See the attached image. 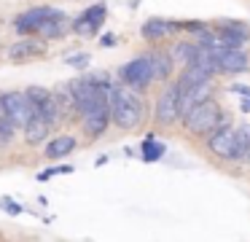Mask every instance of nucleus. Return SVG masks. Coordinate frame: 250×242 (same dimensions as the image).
<instances>
[{"mask_svg": "<svg viewBox=\"0 0 250 242\" xmlns=\"http://www.w3.org/2000/svg\"><path fill=\"white\" fill-rule=\"evenodd\" d=\"M108 108H110V121L119 129L129 132L137 129L143 121V100L137 97V91L126 89L124 84H116L108 89Z\"/></svg>", "mask_w": 250, "mask_h": 242, "instance_id": "nucleus-1", "label": "nucleus"}, {"mask_svg": "<svg viewBox=\"0 0 250 242\" xmlns=\"http://www.w3.org/2000/svg\"><path fill=\"white\" fill-rule=\"evenodd\" d=\"M183 124L191 134H199V137H210L215 129L223 127V110L215 100H207L202 105H196L194 110H188L183 116Z\"/></svg>", "mask_w": 250, "mask_h": 242, "instance_id": "nucleus-2", "label": "nucleus"}, {"mask_svg": "<svg viewBox=\"0 0 250 242\" xmlns=\"http://www.w3.org/2000/svg\"><path fill=\"white\" fill-rule=\"evenodd\" d=\"M0 108H3V116L8 121H14L17 127H27V121L38 113L24 91H6V94H0Z\"/></svg>", "mask_w": 250, "mask_h": 242, "instance_id": "nucleus-3", "label": "nucleus"}, {"mask_svg": "<svg viewBox=\"0 0 250 242\" xmlns=\"http://www.w3.org/2000/svg\"><path fill=\"white\" fill-rule=\"evenodd\" d=\"M119 78H121V84H124L126 89H132V91L146 89V86L153 81V73H151V62H148V57L143 54V57L126 62L124 67L119 70Z\"/></svg>", "mask_w": 250, "mask_h": 242, "instance_id": "nucleus-4", "label": "nucleus"}, {"mask_svg": "<svg viewBox=\"0 0 250 242\" xmlns=\"http://www.w3.org/2000/svg\"><path fill=\"white\" fill-rule=\"evenodd\" d=\"M180 118V97H178V84H169L156 100V121L169 127Z\"/></svg>", "mask_w": 250, "mask_h": 242, "instance_id": "nucleus-5", "label": "nucleus"}, {"mask_svg": "<svg viewBox=\"0 0 250 242\" xmlns=\"http://www.w3.org/2000/svg\"><path fill=\"white\" fill-rule=\"evenodd\" d=\"M60 14V8H51V5H38V8H30L24 11V14L17 16V32L19 35H35L38 32V27L43 24V22L54 19V16Z\"/></svg>", "mask_w": 250, "mask_h": 242, "instance_id": "nucleus-6", "label": "nucleus"}, {"mask_svg": "<svg viewBox=\"0 0 250 242\" xmlns=\"http://www.w3.org/2000/svg\"><path fill=\"white\" fill-rule=\"evenodd\" d=\"M83 132L89 134V137H100V134L108 129V124H110V108H108V97L105 100H100L97 105H92L86 113H83Z\"/></svg>", "mask_w": 250, "mask_h": 242, "instance_id": "nucleus-7", "label": "nucleus"}, {"mask_svg": "<svg viewBox=\"0 0 250 242\" xmlns=\"http://www.w3.org/2000/svg\"><path fill=\"white\" fill-rule=\"evenodd\" d=\"M178 97H180V116H186V113L194 110L196 105L212 100V81H202V84L186 86V89L178 86Z\"/></svg>", "mask_w": 250, "mask_h": 242, "instance_id": "nucleus-8", "label": "nucleus"}, {"mask_svg": "<svg viewBox=\"0 0 250 242\" xmlns=\"http://www.w3.org/2000/svg\"><path fill=\"white\" fill-rule=\"evenodd\" d=\"M207 148L218 156V159H237V137H234L231 127H221L207 137Z\"/></svg>", "mask_w": 250, "mask_h": 242, "instance_id": "nucleus-9", "label": "nucleus"}, {"mask_svg": "<svg viewBox=\"0 0 250 242\" xmlns=\"http://www.w3.org/2000/svg\"><path fill=\"white\" fill-rule=\"evenodd\" d=\"M212 57H215L218 73H245V70H250V57L242 48H223Z\"/></svg>", "mask_w": 250, "mask_h": 242, "instance_id": "nucleus-10", "label": "nucleus"}, {"mask_svg": "<svg viewBox=\"0 0 250 242\" xmlns=\"http://www.w3.org/2000/svg\"><path fill=\"white\" fill-rule=\"evenodd\" d=\"M215 35L223 48H242L250 41V30L239 22H223V30L215 32Z\"/></svg>", "mask_w": 250, "mask_h": 242, "instance_id": "nucleus-11", "label": "nucleus"}, {"mask_svg": "<svg viewBox=\"0 0 250 242\" xmlns=\"http://www.w3.org/2000/svg\"><path fill=\"white\" fill-rule=\"evenodd\" d=\"M105 5H92L89 11H83V16L81 19H76L73 22V30H76V35H81V38H89V35H94V32L100 30V24L105 22Z\"/></svg>", "mask_w": 250, "mask_h": 242, "instance_id": "nucleus-12", "label": "nucleus"}, {"mask_svg": "<svg viewBox=\"0 0 250 242\" xmlns=\"http://www.w3.org/2000/svg\"><path fill=\"white\" fill-rule=\"evenodd\" d=\"M67 27H70V22H67V16L60 11L54 19L43 22V24L38 27V32H35V35H38L41 41H57V38L67 35Z\"/></svg>", "mask_w": 250, "mask_h": 242, "instance_id": "nucleus-13", "label": "nucleus"}, {"mask_svg": "<svg viewBox=\"0 0 250 242\" xmlns=\"http://www.w3.org/2000/svg\"><path fill=\"white\" fill-rule=\"evenodd\" d=\"M46 54V43L43 41H19V43H14L11 48H8V57L11 59H35V57H43Z\"/></svg>", "mask_w": 250, "mask_h": 242, "instance_id": "nucleus-14", "label": "nucleus"}, {"mask_svg": "<svg viewBox=\"0 0 250 242\" xmlns=\"http://www.w3.org/2000/svg\"><path fill=\"white\" fill-rule=\"evenodd\" d=\"M49 132H51V127L46 124V118L41 116V113H35V116L27 121V127H24V140H27L30 145L46 143V137H49Z\"/></svg>", "mask_w": 250, "mask_h": 242, "instance_id": "nucleus-15", "label": "nucleus"}, {"mask_svg": "<svg viewBox=\"0 0 250 242\" xmlns=\"http://www.w3.org/2000/svg\"><path fill=\"white\" fill-rule=\"evenodd\" d=\"M148 62H151V73H153V81H167L169 73H172V57L164 51H151L146 54Z\"/></svg>", "mask_w": 250, "mask_h": 242, "instance_id": "nucleus-16", "label": "nucleus"}, {"mask_svg": "<svg viewBox=\"0 0 250 242\" xmlns=\"http://www.w3.org/2000/svg\"><path fill=\"white\" fill-rule=\"evenodd\" d=\"M172 30H178V24H172V22H164V19H148L146 24H143V38H148V41H159V38L169 35Z\"/></svg>", "mask_w": 250, "mask_h": 242, "instance_id": "nucleus-17", "label": "nucleus"}, {"mask_svg": "<svg viewBox=\"0 0 250 242\" xmlns=\"http://www.w3.org/2000/svg\"><path fill=\"white\" fill-rule=\"evenodd\" d=\"M76 151V137L65 134V137H54L51 143H46V156L49 159H62V156Z\"/></svg>", "mask_w": 250, "mask_h": 242, "instance_id": "nucleus-18", "label": "nucleus"}, {"mask_svg": "<svg viewBox=\"0 0 250 242\" xmlns=\"http://www.w3.org/2000/svg\"><path fill=\"white\" fill-rule=\"evenodd\" d=\"M196 54H199V46H194V43H188V41H180V43H175V46H172L169 57H172V62L191 65L196 59Z\"/></svg>", "mask_w": 250, "mask_h": 242, "instance_id": "nucleus-19", "label": "nucleus"}, {"mask_svg": "<svg viewBox=\"0 0 250 242\" xmlns=\"http://www.w3.org/2000/svg\"><path fill=\"white\" fill-rule=\"evenodd\" d=\"M140 154H143V159H146V161H159L164 156V143H159L156 137H148L146 143H143Z\"/></svg>", "mask_w": 250, "mask_h": 242, "instance_id": "nucleus-20", "label": "nucleus"}, {"mask_svg": "<svg viewBox=\"0 0 250 242\" xmlns=\"http://www.w3.org/2000/svg\"><path fill=\"white\" fill-rule=\"evenodd\" d=\"M234 137H237V159H248V154H250V127L234 129Z\"/></svg>", "mask_w": 250, "mask_h": 242, "instance_id": "nucleus-21", "label": "nucleus"}, {"mask_svg": "<svg viewBox=\"0 0 250 242\" xmlns=\"http://www.w3.org/2000/svg\"><path fill=\"white\" fill-rule=\"evenodd\" d=\"M24 94H27V100L33 102V108H35V110H41V108L46 105V100L51 97V91L41 89V86H30V89L24 91Z\"/></svg>", "mask_w": 250, "mask_h": 242, "instance_id": "nucleus-22", "label": "nucleus"}, {"mask_svg": "<svg viewBox=\"0 0 250 242\" xmlns=\"http://www.w3.org/2000/svg\"><path fill=\"white\" fill-rule=\"evenodd\" d=\"M14 132H17V124L8 121V118L3 116V118H0V148H8V145H11Z\"/></svg>", "mask_w": 250, "mask_h": 242, "instance_id": "nucleus-23", "label": "nucleus"}, {"mask_svg": "<svg viewBox=\"0 0 250 242\" xmlns=\"http://www.w3.org/2000/svg\"><path fill=\"white\" fill-rule=\"evenodd\" d=\"M89 54L86 51H76V54H70V57H65V62L70 65V67H78V70H83V67H89Z\"/></svg>", "mask_w": 250, "mask_h": 242, "instance_id": "nucleus-24", "label": "nucleus"}, {"mask_svg": "<svg viewBox=\"0 0 250 242\" xmlns=\"http://www.w3.org/2000/svg\"><path fill=\"white\" fill-rule=\"evenodd\" d=\"M0 204H3V207H6V213H11V215H19V213H22V204H17L11 197H3V199H0Z\"/></svg>", "mask_w": 250, "mask_h": 242, "instance_id": "nucleus-25", "label": "nucleus"}, {"mask_svg": "<svg viewBox=\"0 0 250 242\" xmlns=\"http://www.w3.org/2000/svg\"><path fill=\"white\" fill-rule=\"evenodd\" d=\"M60 172H73V167H57V170H46V172H41V175H38V180H46V177L60 175Z\"/></svg>", "mask_w": 250, "mask_h": 242, "instance_id": "nucleus-26", "label": "nucleus"}, {"mask_svg": "<svg viewBox=\"0 0 250 242\" xmlns=\"http://www.w3.org/2000/svg\"><path fill=\"white\" fill-rule=\"evenodd\" d=\"M231 91H234V94H245V97H248V100H250V86H242V84H234V86H231Z\"/></svg>", "mask_w": 250, "mask_h": 242, "instance_id": "nucleus-27", "label": "nucleus"}, {"mask_svg": "<svg viewBox=\"0 0 250 242\" xmlns=\"http://www.w3.org/2000/svg\"><path fill=\"white\" fill-rule=\"evenodd\" d=\"M116 43V38L113 35H108V38H103V46H113Z\"/></svg>", "mask_w": 250, "mask_h": 242, "instance_id": "nucleus-28", "label": "nucleus"}, {"mask_svg": "<svg viewBox=\"0 0 250 242\" xmlns=\"http://www.w3.org/2000/svg\"><path fill=\"white\" fill-rule=\"evenodd\" d=\"M242 110H250V100H242Z\"/></svg>", "mask_w": 250, "mask_h": 242, "instance_id": "nucleus-29", "label": "nucleus"}, {"mask_svg": "<svg viewBox=\"0 0 250 242\" xmlns=\"http://www.w3.org/2000/svg\"><path fill=\"white\" fill-rule=\"evenodd\" d=\"M0 118H3V108H0Z\"/></svg>", "mask_w": 250, "mask_h": 242, "instance_id": "nucleus-30", "label": "nucleus"}, {"mask_svg": "<svg viewBox=\"0 0 250 242\" xmlns=\"http://www.w3.org/2000/svg\"><path fill=\"white\" fill-rule=\"evenodd\" d=\"M248 159H250V154H248Z\"/></svg>", "mask_w": 250, "mask_h": 242, "instance_id": "nucleus-31", "label": "nucleus"}]
</instances>
